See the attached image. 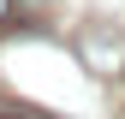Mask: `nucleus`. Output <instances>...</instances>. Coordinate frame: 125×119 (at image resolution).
<instances>
[{"label":"nucleus","instance_id":"nucleus-1","mask_svg":"<svg viewBox=\"0 0 125 119\" xmlns=\"http://www.w3.org/2000/svg\"><path fill=\"white\" fill-rule=\"evenodd\" d=\"M83 60H89V71H101V78H119L125 71V30H89L83 36Z\"/></svg>","mask_w":125,"mask_h":119},{"label":"nucleus","instance_id":"nucleus-2","mask_svg":"<svg viewBox=\"0 0 125 119\" xmlns=\"http://www.w3.org/2000/svg\"><path fill=\"white\" fill-rule=\"evenodd\" d=\"M0 119H54V113H36V107H18V101H6Z\"/></svg>","mask_w":125,"mask_h":119},{"label":"nucleus","instance_id":"nucleus-3","mask_svg":"<svg viewBox=\"0 0 125 119\" xmlns=\"http://www.w3.org/2000/svg\"><path fill=\"white\" fill-rule=\"evenodd\" d=\"M6 18H12V0H0V24H6Z\"/></svg>","mask_w":125,"mask_h":119}]
</instances>
